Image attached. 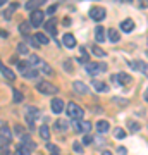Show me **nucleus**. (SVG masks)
<instances>
[{
  "label": "nucleus",
  "mask_w": 148,
  "mask_h": 155,
  "mask_svg": "<svg viewBox=\"0 0 148 155\" xmlns=\"http://www.w3.org/2000/svg\"><path fill=\"white\" fill-rule=\"evenodd\" d=\"M107 36H109V41H112V43H117V41L121 40V35H119V31H117V29H112V28L107 31Z\"/></svg>",
  "instance_id": "nucleus-17"
},
{
  "label": "nucleus",
  "mask_w": 148,
  "mask_h": 155,
  "mask_svg": "<svg viewBox=\"0 0 148 155\" xmlns=\"http://www.w3.org/2000/svg\"><path fill=\"white\" fill-rule=\"evenodd\" d=\"M45 31L52 35L55 38V41H57V22H55L54 19H50V21L45 22Z\"/></svg>",
  "instance_id": "nucleus-9"
},
{
  "label": "nucleus",
  "mask_w": 148,
  "mask_h": 155,
  "mask_svg": "<svg viewBox=\"0 0 148 155\" xmlns=\"http://www.w3.org/2000/svg\"><path fill=\"white\" fill-rule=\"evenodd\" d=\"M129 127H131V131H138L140 129V124H136L134 121H129Z\"/></svg>",
  "instance_id": "nucleus-39"
},
{
  "label": "nucleus",
  "mask_w": 148,
  "mask_h": 155,
  "mask_svg": "<svg viewBox=\"0 0 148 155\" xmlns=\"http://www.w3.org/2000/svg\"><path fill=\"white\" fill-rule=\"evenodd\" d=\"M36 90H38L40 93H43V95H54L57 93L59 90H57V86L52 83H48V81H41V83L36 84Z\"/></svg>",
  "instance_id": "nucleus-4"
},
{
  "label": "nucleus",
  "mask_w": 148,
  "mask_h": 155,
  "mask_svg": "<svg viewBox=\"0 0 148 155\" xmlns=\"http://www.w3.org/2000/svg\"><path fill=\"white\" fill-rule=\"evenodd\" d=\"M22 74H24V78H28V79H33V78L38 76V71H35L33 67H29V69H28V71H24Z\"/></svg>",
  "instance_id": "nucleus-29"
},
{
  "label": "nucleus",
  "mask_w": 148,
  "mask_h": 155,
  "mask_svg": "<svg viewBox=\"0 0 148 155\" xmlns=\"http://www.w3.org/2000/svg\"><path fill=\"white\" fill-rule=\"evenodd\" d=\"M72 148H74V152H76V153H81V152H83V147H81V143H77V141H76L74 145H72Z\"/></svg>",
  "instance_id": "nucleus-37"
},
{
  "label": "nucleus",
  "mask_w": 148,
  "mask_h": 155,
  "mask_svg": "<svg viewBox=\"0 0 148 155\" xmlns=\"http://www.w3.org/2000/svg\"><path fill=\"white\" fill-rule=\"evenodd\" d=\"M102 155H112V152H109V150H105V152H102Z\"/></svg>",
  "instance_id": "nucleus-47"
},
{
  "label": "nucleus",
  "mask_w": 148,
  "mask_h": 155,
  "mask_svg": "<svg viewBox=\"0 0 148 155\" xmlns=\"http://www.w3.org/2000/svg\"><path fill=\"white\" fill-rule=\"evenodd\" d=\"M16 9H19V4H17V2H14V4H11V5H9V9L4 12V17H5V19H11L12 12H16Z\"/></svg>",
  "instance_id": "nucleus-20"
},
{
  "label": "nucleus",
  "mask_w": 148,
  "mask_h": 155,
  "mask_svg": "<svg viewBox=\"0 0 148 155\" xmlns=\"http://www.w3.org/2000/svg\"><path fill=\"white\" fill-rule=\"evenodd\" d=\"M28 64H29L31 67H35V66H40V64H41V61H40L38 55H29V59H28Z\"/></svg>",
  "instance_id": "nucleus-28"
},
{
  "label": "nucleus",
  "mask_w": 148,
  "mask_h": 155,
  "mask_svg": "<svg viewBox=\"0 0 148 155\" xmlns=\"http://www.w3.org/2000/svg\"><path fill=\"white\" fill-rule=\"evenodd\" d=\"M121 29L122 31H126V33H131L133 29H134V22H133V19H124V21L121 22Z\"/></svg>",
  "instance_id": "nucleus-15"
},
{
  "label": "nucleus",
  "mask_w": 148,
  "mask_h": 155,
  "mask_svg": "<svg viewBox=\"0 0 148 155\" xmlns=\"http://www.w3.org/2000/svg\"><path fill=\"white\" fill-rule=\"evenodd\" d=\"M40 71L43 72V74H47V76H52V74H54V69H52L48 64H45V62L40 64Z\"/></svg>",
  "instance_id": "nucleus-24"
},
{
  "label": "nucleus",
  "mask_w": 148,
  "mask_h": 155,
  "mask_svg": "<svg viewBox=\"0 0 148 155\" xmlns=\"http://www.w3.org/2000/svg\"><path fill=\"white\" fill-rule=\"evenodd\" d=\"M126 2H133V0H126Z\"/></svg>",
  "instance_id": "nucleus-51"
},
{
  "label": "nucleus",
  "mask_w": 148,
  "mask_h": 155,
  "mask_svg": "<svg viewBox=\"0 0 148 155\" xmlns=\"http://www.w3.org/2000/svg\"><path fill=\"white\" fill-rule=\"evenodd\" d=\"M0 36H2V38H7V36H9V33H7L5 29H0Z\"/></svg>",
  "instance_id": "nucleus-43"
},
{
  "label": "nucleus",
  "mask_w": 148,
  "mask_h": 155,
  "mask_svg": "<svg viewBox=\"0 0 148 155\" xmlns=\"http://www.w3.org/2000/svg\"><path fill=\"white\" fill-rule=\"evenodd\" d=\"M109 127H110V124L107 121H98L97 122V131H98V133H107Z\"/></svg>",
  "instance_id": "nucleus-19"
},
{
  "label": "nucleus",
  "mask_w": 148,
  "mask_h": 155,
  "mask_svg": "<svg viewBox=\"0 0 148 155\" xmlns=\"http://www.w3.org/2000/svg\"><path fill=\"white\" fill-rule=\"evenodd\" d=\"M40 136H41L45 141H48V140H50V129H48L47 124H43V126L40 127Z\"/></svg>",
  "instance_id": "nucleus-22"
},
{
  "label": "nucleus",
  "mask_w": 148,
  "mask_h": 155,
  "mask_svg": "<svg viewBox=\"0 0 148 155\" xmlns=\"http://www.w3.org/2000/svg\"><path fill=\"white\" fill-rule=\"evenodd\" d=\"M0 72L4 74V76L9 79V81H12V79H16V74H14V71H11L7 66H4V64H0Z\"/></svg>",
  "instance_id": "nucleus-14"
},
{
  "label": "nucleus",
  "mask_w": 148,
  "mask_h": 155,
  "mask_svg": "<svg viewBox=\"0 0 148 155\" xmlns=\"http://www.w3.org/2000/svg\"><path fill=\"white\" fill-rule=\"evenodd\" d=\"M93 88L97 91H109V86L105 83H102V81H97V79H93Z\"/></svg>",
  "instance_id": "nucleus-23"
},
{
  "label": "nucleus",
  "mask_w": 148,
  "mask_h": 155,
  "mask_svg": "<svg viewBox=\"0 0 148 155\" xmlns=\"http://www.w3.org/2000/svg\"><path fill=\"white\" fill-rule=\"evenodd\" d=\"M52 155H61V153H59V152H52Z\"/></svg>",
  "instance_id": "nucleus-50"
},
{
  "label": "nucleus",
  "mask_w": 148,
  "mask_h": 155,
  "mask_svg": "<svg viewBox=\"0 0 148 155\" xmlns=\"http://www.w3.org/2000/svg\"><path fill=\"white\" fill-rule=\"evenodd\" d=\"M55 11H57V5H52L48 9V14H55Z\"/></svg>",
  "instance_id": "nucleus-45"
},
{
  "label": "nucleus",
  "mask_w": 148,
  "mask_h": 155,
  "mask_svg": "<svg viewBox=\"0 0 148 155\" xmlns=\"http://www.w3.org/2000/svg\"><path fill=\"white\" fill-rule=\"evenodd\" d=\"M62 41H64V45H66L67 48H74V47H76V38H74V35H71V33L64 35V36H62Z\"/></svg>",
  "instance_id": "nucleus-10"
},
{
  "label": "nucleus",
  "mask_w": 148,
  "mask_h": 155,
  "mask_svg": "<svg viewBox=\"0 0 148 155\" xmlns=\"http://www.w3.org/2000/svg\"><path fill=\"white\" fill-rule=\"evenodd\" d=\"M129 67L134 69V71H141L143 74L148 78V64H145V62H138V61H131L129 62Z\"/></svg>",
  "instance_id": "nucleus-8"
},
{
  "label": "nucleus",
  "mask_w": 148,
  "mask_h": 155,
  "mask_svg": "<svg viewBox=\"0 0 148 155\" xmlns=\"http://www.w3.org/2000/svg\"><path fill=\"white\" fill-rule=\"evenodd\" d=\"M90 17L93 21H102L105 17V9H102V7H91L90 9Z\"/></svg>",
  "instance_id": "nucleus-7"
},
{
  "label": "nucleus",
  "mask_w": 148,
  "mask_h": 155,
  "mask_svg": "<svg viewBox=\"0 0 148 155\" xmlns=\"http://www.w3.org/2000/svg\"><path fill=\"white\" fill-rule=\"evenodd\" d=\"M114 136H115V138H119V140H122L124 136H126V131H124L122 127H117V129L114 131Z\"/></svg>",
  "instance_id": "nucleus-32"
},
{
  "label": "nucleus",
  "mask_w": 148,
  "mask_h": 155,
  "mask_svg": "<svg viewBox=\"0 0 148 155\" xmlns=\"http://www.w3.org/2000/svg\"><path fill=\"white\" fill-rule=\"evenodd\" d=\"M95 40H97L98 43L105 41V29L102 28V26H97V29H95Z\"/></svg>",
  "instance_id": "nucleus-18"
},
{
  "label": "nucleus",
  "mask_w": 148,
  "mask_h": 155,
  "mask_svg": "<svg viewBox=\"0 0 148 155\" xmlns=\"http://www.w3.org/2000/svg\"><path fill=\"white\" fill-rule=\"evenodd\" d=\"M112 104H115V105H119V107H124V105H127L129 102H127L126 98H119V97H114V98H112Z\"/></svg>",
  "instance_id": "nucleus-30"
},
{
  "label": "nucleus",
  "mask_w": 148,
  "mask_h": 155,
  "mask_svg": "<svg viewBox=\"0 0 148 155\" xmlns=\"http://www.w3.org/2000/svg\"><path fill=\"white\" fill-rule=\"evenodd\" d=\"M91 50H93L95 55H98V57H105V55H107V52H104L102 48H98L97 45H95V47H91Z\"/></svg>",
  "instance_id": "nucleus-33"
},
{
  "label": "nucleus",
  "mask_w": 148,
  "mask_h": 155,
  "mask_svg": "<svg viewBox=\"0 0 148 155\" xmlns=\"http://www.w3.org/2000/svg\"><path fill=\"white\" fill-rule=\"evenodd\" d=\"M81 127H83V133H90V129H91V124H90V122L88 121H83L81 122Z\"/></svg>",
  "instance_id": "nucleus-36"
},
{
  "label": "nucleus",
  "mask_w": 148,
  "mask_h": 155,
  "mask_svg": "<svg viewBox=\"0 0 148 155\" xmlns=\"http://www.w3.org/2000/svg\"><path fill=\"white\" fill-rule=\"evenodd\" d=\"M117 152H119L121 155H126V148H124V147H119V148H117Z\"/></svg>",
  "instance_id": "nucleus-44"
},
{
  "label": "nucleus",
  "mask_w": 148,
  "mask_h": 155,
  "mask_svg": "<svg viewBox=\"0 0 148 155\" xmlns=\"http://www.w3.org/2000/svg\"><path fill=\"white\" fill-rule=\"evenodd\" d=\"M47 0H28L26 2V9L28 11H36L38 7H41Z\"/></svg>",
  "instance_id": "nucleus-12"
},
{
  "label": "nucleus",
  "mask_w": 148,
  "mask_h": 155,
  "mask_svg": "<svg viewBox=\"0 0 148 155\" xmlns=\"http://www.w3.org/2000/svg\"><path fill=\"white\" fill-rule=\"evenodd\" d=\"M47 148H48L50 152H57V148H55V145H52V143H48V145H47Z\"/></svg>",
  "instance_id": "nucleus-42"
},
{
  "label": "nucleus",
  "mask_w": 148,
  "mask_h": 155,
  "mask_svg": "<svg viewBox=\"0 0 148 155\" xmlns=\"http://www.w3.org/2000/svg\"><path fill=\"white\" fill-rule=\"evenodd\" d=\"M115 76H117V83H119V86H121V84H129L131 83V76L126 74V72H119V74H115Z\"/></svg>",
  "instance_id": "nucleus-16"
},
{
  "label": "nucleus",
  "mask_w": 148,
  "mask_h": 155,
  "mask_svg": "<svg viewBox=\"0 0 148 155\" xmlns=\"http://www.w3.org/2000/svg\"><path fill=\"white\" fill-rule=\"evenodd\" d=\"M35 38H36V41H38L40 45H47V43L50 41L48 36H45L43 33H36V35H35Z\"/></svg>",
  "instance_id": "nucleus-27"
},
{
  "label": "nucleus",
  "mask_w": 148,
  "mask_h": 155,
  "mask_svg": "<svg viewBox=\"0 0 148 155\" xmlns=\"http://www.w3.org/2000/svg\"><path fill=\"white\" fill-rule=\"evenodd\" d=\"M2 155H9V150H7V147H4V150H2Z\"/></svg>",
  "instance_id": "nucleus-46"
},
{
  "label": "nucleus",
  "mask_w": 148,
  "mask_h": 155,
  "mask_svg": "<svg viewBox=\"0 0 148 155\" xmlns=\"http://www.w3.org/2000/svg\"><path fill=\"white\" fill-rule=\"evenodd\" d=\"M91 141H93V138H91V136H90V133H88L86 136H84V138H83V145H90V143H91Z\"/></svg>",
  "instance_id": "nucleus-38"
},
{
  "label": "nucleus",
  "mask_w": 148,
  "mask_h": 155,
  "mask_svg": "<svg viewBox=\"0 0 148 155\" xmlns=\"http://www.w3.org/2000/svg\"><path fill=\"white\" fill-rule=\"evenodd\" d=\"M43 21H45V14H43V11H31V16H29V22H31V26L33 28H40L41 24H43Z\"/></svg>",
  "instance_id": "nucleus-3"
},
{
  "label": "nucleus",
  "mask_w": 148,
  "mask_h": 155,
  "mask_svg": "<svg viewBox=\"0 0 148 155\" xmlns=\"http://www.w3.org/2000/svg\"><path fill=\"white\" fill-rule=\"evenodd\" d=\"M14 131H16L17 136H22V134H24V129H22L21 126H16V127H14Z\"/></svg>",
  "instance_id": "nucleus-40"
},
{
  "label": "nucleus",
  "mask_w": 148,
  "mask_h": 155,
  "mask_svg": "<svg viewBox=\"0 0 148 155\" xmlns=\"http://www.w3.org/2000/svg\"><path fill=\"white\" fill-rule=\"evenodd\" d=\"M138 4L141 9H148V0H138Z\"/></svg>",
  "instance_id": "nucleus-41"
},
{
  "label": "nucleus",
  "mask_w": 148,
  "mask_h": 155,
  "mask_svg": "<svg viewBox=\"0 0 148 155\" xmlns=\"http://www.w3.org/2000/svg\"><path fill=\"white\" fill-rule=\"evenodd\" d=\"M4 4H5V0H0V7L4 5Z\"/></svg>",
  "instance_id": "nucleus-49"
},
{
  "label": "nucleus",
  "mask_w": 148,
  "mask_h": 155,
  "mask_svg": "<svg viewBox=\"0 0 148 155\" xmlns=\"http://www.w3.org/2000/svg\"><path fill=\"white\" fill-rule=\"evenodd\" d=\"M16 155H31V150L26 148L24 145H17V148H16Z\"/></svg>",
  "instance_id": "nucleus-25"
},
{
  "label": "nucleus",
  "mask_w": 148,
  "mask_h": 155,
  "mask_svg": "<svg viewBox=\"0 0 148 155\" xmlns=\"http://www.w3.org/2000/svg\"><path fill=\"white\" fill-rule=\"evenodd\" d=\"M38 117H40V110H38V109H35V107H28V109H26V121H28L29 126H33L35 121H36Z\"/></svg>",
  "instance_id": "nucleus-6"
},
{
  "label": "nucleus",
  "mask_w": 148,
  "mask_h": 155,
  "mask_svg": "<svg viewBox=\"0 0 148 155\" xmlns=\"http://www.w3.org/2000/svg\"><path fill=\"white\" fill-rule=\"evenodd\" d=\"M50 105H52V112H55V114H61L64 110V102L61 98H54Z\"/></svg>",
  "instance_id": "nucleus-11"
},
{
  "label": "nucleus",
  "mask_w": 148,
  "mask_h": 155,
  "mask_svg": "<svg viewBox=\"0 0 148 155\" xmlns=\"http://www.w3.org/2000/svg\"><path fill=\"white\" fill-rule=\"evenodd\" d=\"M72 88H74V91H76V93H79V95H86L88 93V86L84 83H81V81H74Z\"/></svg>",
  "instance_id": "nucleus-13"
},
{
  "label": "nucleus",
  "mask_w": 148,
  "mask_h": 155,
  "mask_svg": "<svg viewBox=\"0 0 148 155\" xmlns=\"http://www.w3.org/2000/svg\"><path fill=\"white\" fill-rule=\"evenodd\" d=\"M31 28H33V26H31L29 22H21V24H19V33L24 35V36H28V35H29V29H31Z\"/></svg>",
  "instance_id": "nucleus-21"
},
{
  "label": "nucleus",
  "mask_w": 148,
  "mask_h": 155,
  "mask_svg": "<svg viewBox=\"0 0 148 155\" xmlns=\"http://www.w3.org/2000/svg\"><path fill=\"white\" fill-rule=\"evenodd\" d=\"M11 140H12V133H11V129H9V126L2 124V127H0V141H2V145L11 143Z\"/></svg>",
  "instance_id": "nucleus-5"
},
{
  "label": "nucleus",
  "mask_w": 148,
  "mask_h": 155,
  "mask_svg": "<svg viewBox=\"0 0 148 155\" xmlns=\"http://www.w3.org/2000/svg\"><path fill=\"white\" fill-rule=\"evenodd\" d=\"M71 126H72V129H74L76 133H83V127H81V124H79L77 119H71Z\"/></svg>",
  "instance_id": "nucleus-31"
},
{
  "label": "nucleus",
  "mask_w": 148,
  "mask_h": 155,
  "mask_svg": "<svg viewBox=\"0 0 148 155\" xmlns=\"http://www.w3.org/2000/svg\"><path fill=\"white\" fill-rule=\"evenodd\" d=\"M67 126H69V124H67V121H64V119H59V121L55 122V129H57V131H66Z\"/></svg>",
  "instance_id": "nucleus-26"
},
{
  "label": "nucleus",
  "mask_w": 148,
  "mask_h": 155,
  "mask_svg": "<svg viewBox=\"0 0 148 155\" xmlns=\"http://www.w3.org/2000/svg\"><path fill=\"white\" fill-rule=\"evenodd\" d=\"M145 100L148 102V88H146V91H145Z\"/></svg>",
  "instance_id": "nucleus-48"
},
{
  "label": "nucleus",
  "mask_w": 148,
  "mask_h": 155,
  "mask_svg": "<svg viewBox=\"0 0 148 155\" xmlns=\"http://www.w3.org/2000/svg\"><path fill=\"white\" fill-rule=\"evenodd\" d=\"M0 143H2V141H0Z\"/></svg>",
  "instance_id": "nucleus-52"
},
{
  "label": "nucleus",
  "mask_w": 148,
  "mask_h": 155,
  "mask_svg": "<svg viewBox=\"0 0 148 155\" xmlns=\"http://www.w3.org/2000/svg\"><path fill=\"white\" fill-rule=\"evenodd\" d=\"M66 110H67V116L71 117V119H77V121H81L83 117H84V110H83V109H81L79 105H76L74 102L67 104Z\"/></svg>",
  "instance_id": "nucleus-1"
},
{
  "label": "nucleus",
  "mask_w": 148,
  "mask_h": 155,
  "mask_svg": "<svg viewBox=\"0 0 148 155\" xmlns=\"http://www.w3.org/2000/svg\"><path fill=\"white\" fill-rule=\"evenodd\" d=\"M17 52L19 54H29V48L26 47V43H19L17 45Z\"/></svg>",
  "instance_id": "nucleus-35"
},
{
  "label": "nucleus",
  "mask_w": 148,
  "mask_h": 155,
  "mask_svg": "<svg viewBox=\"0 0 148 155\" xmlns=\"http://www.w3.org/2000/svg\"><path fill=\"white\" fill-rule=\"evenodd\" d=\"M12 100L17 102V104L22 102V93H21V91H17V90H14V93H12Z\"/></svg>",
  "instance_id": "nucleus-34"
},
{
  "label": "nucleus",
  "mask_w": 148,
  "mask_h": 155,
  "mask_svg": "<svg viewBox=\"0 0 148 155\" xmlns=\"http://www.w3.org/2000/svg\"><path fill=\"white\" fill-rule=\"evenodd\" d=\"M84 71L90 74V76H97L100 72L107 71V64H95V62H86L84 64Z\"/></svg>",
  "instance_id": "nucleus-2"
}]
</instances>
